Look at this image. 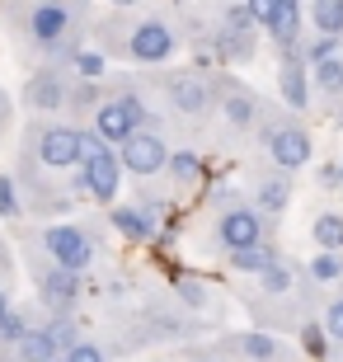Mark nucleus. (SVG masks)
<instances>
[{
	"label": "nucleus",
	"mask_w": 343,
	"mask_h": 362,
	"mask_svg": "<svg viewBox=\"0 0 343 362\" xmlns=\"http://www.w3.org/2000/svg\"><path fill=\"white\" fill-rule=\"evenodd\" d=\"M5 122H10V94L0 90V127H5Z\"/></svg>",
	"instance_id": "39"
},
{
	"label": "nucleus",
	"mask_w": 343,
	"mask_h": 362,
	"mask_svg": "<svg viewBox=\"0 0 343 362\" xmlns=\"http://www.w3.org/2000/svg\"><path fill=\"white\" fill-rule=\"evenodd\" d=\"M277 259H282V255H277L273 245L264 240V245H250V250H236V255H231V269H236V273H254V278H264V273L273 269Z\"/></svg>",
	"instance_id": "21"
},
{
	"label": "nucleus",
	"mask_w": 343,
	"mask_h": 362,
	"mask_svg": "<svg viewBox=\"0 0 343 362\" xmlns=\"http://www.w3.org/2000/svg\"><path fill=\"white\" fill-rule=\"evenodd\" d=\"M0 362H14V353H10V349H0Z\"/></svg>",
	"instance_id": "40"
},
{
	"label": "nucleus",
	"mask_w": 343,
	"mask_h": 362,
	"mask_svg": "<svg viewBox=\"0 0 343 362\" xmlns=\"http://www.w3.org/2000/svg\"><path fill=\"white\" fill-rule=\"evenodd\" d=\"M301 349L310 353V358H325V349H330V334H325V325H301Z\"/></svg>",
	"instance_id": "33"
},
{
	"label": "nucleus",
	"mask_w": 343,
	"mask_h": 362,
	"mask_svg": "<svg viewBox=\"0 0 343 362\" xmlns=\"http://www.w3.org/2000/svg\"><path fill=\"white\" fill-rule=\"evenodd\" d=\"M259 28L282 52H296L301 28H306V5H296V0H259Z\"/></svg>",
	"instance_id": "10"
},
{
	"label": "nucleus",
	"mask_w": 343,
	"mask_h": 362,
	"mask_svg": "<svg viewBox=\"0 0 343 362\" xmlns=\"http://www.w3.org/2000/svg\"><path fill=\"white\" fill-rule=\"evenodd\" d=\"M24 212V202H19V188H14V179L10 175H0V216H19Z\"/></svg>",
	"instance_id": "34"
},
{
	"label": "nucleus",
	"mask_w": 343,
	"mask_h": 362,
	"mask_svg": "<svg viewBox=\"0 0 343 362\" xmlns=\"http://www.w3.org/2000/svg\"><path fill=\"white\" fill-rule=\"evenodd\" d=\"M14 310V301H10V287H5V282H0V320H5V315H10Z\"/></svg>",
	"instance_id": "38"
},
{
	"label": "nucleus",
	"mask_w": 343,
	"mask_h": 362,
	"mask_svg": "<svg viewBox=\"0 0 343 362\" xmlns=\"http://www.w3.org/2000/svg\"><path fill=\"white\" fill-rule=\"evenodd\" d=\"M325 334H330L334 344H343V296H334L330 310H325Z\"/></svg>",
	"instance_id": "35"
},
{
	"label": "nucleus",
	"mask_w": 343,
	"mask_h": 362,
	"mask_svg": "<svg viewBox=\"0 0 343 362\" xmlns=\"http://www.w3.org/2000/svg\"><path fill=\"white\" fill-rule=\"evenodd\" d=\"M165 94H170V108L184 113V118H207L211 104H221V85L207 81L202 71H170Z\"/></svg>",
	"instance_id": "6"
},
{
	"label": "nucleus",
	"mask_w": 343,
	"mask_h": 362,
	"mask_svg": "<svg viewBox=\"0 0 343 362\" xmlns=\"http://www.w3.org/2000/svg\"><path fill=\"white\" fill-rule=\"evenodd\" d=\"M42 329H47V339L57 344V353H62V358H66L71 349H80V344H85V339H80V320H76V315H52Z\"/></svg>",
	"instance_id": "25"
},
{
	"label": "nucleus",
	"mask_w": 343,
	"mask_h": 362,
	"mask_svg": "<svg viewBox=\"0 0 343 362\" xmlns=\"http://www.w3.org/2000/svg\"><path fill=\"white\" fill-rule=\"evenodd\" d=\"M10 353H14V362H52V358H62V353H57V344L47 339V329H42V325H33V329L19 339V349H10Z\"/></svg>",
	"instance_id": "22"
},
{
	"label": "nucleus",
	"mask_w": 343,
	"mask_h": 362,
	"mask_svg": "<svg viewBox=\"0 0 343 362\" xmlns=\"http://www.w3.org/2000/svg\"><path fill=\"white\" fill-rule=\"evenodd\" d=\"M170 156H174V151L165 146V132H160L156 122H151V127H141V132H136L132 141H122V146H118L122 175H136V179L160 175V170L170 165Z\"/></svg>",
	"instance_id": "9"
},
{
	"label": "nucleus",
	"mask_w": 343,
	"mask_h": 362,
	"mask_svg": "<svg viewBox=\"0 0 343 362\" xmlns=\"http://www.w3.org/2000/svg\"><path fill=\"white\" fill-rule=\"evenodd\" d=\"M52 362H66V358H52Z\"/></svg>",
	"instance_id": "41"
},
{
	"label": "nucleus",
	"mask_w": 343,
	"mask_h": 362,
	"mask_svg": "<svg viewBox=\"0 0 343 362\" xmlns=\"http://www.w3.org/2000/svg\"><path fill=\"white\" fill-rule=\"evenodd\" d=\"M80 175H85V184H90V198L94 202H113L122 188V160L118 151L108 146V141H99L94 132H85V160H80Z\"/></svg>",
	"instance_id": "5"
},
{
	"label": "nucleus",
	"mask_w": 343,
	"mask_h": 362,
	"mask_svg": "<svg viewBox=\"0 0 343 362\" xmlns=\"http://www.w3.org/2000/svg\"><path fill=\"white\" fill-rule=\"evenodd\" d=\"M71 71H76L80 81H90V85H99L108 76V57L104 52H94V47H80V57L71 62Z\"/></svg>",
	"instance_id": "28"
},
{
	"label": "nucleus",
	"mask_w": 343,
	"mask_h": 362,
	"mask_svg": "<svg viewBox=\"0 0 343 362\" xmlns=\"http://www.w3.org/2000/svg\"><path fill=\"white\" fill-rule=\"evenodd\" d=\"M24 28H28V38L38 42L42 52H57V47H66L71 33H76V10H71V5H57V0L28 5Z\"/></svg>",
	"instance_id": "8"
},
{
	"label": "nucleus",
	"mask_w": 343,
	"mask_h": 362,
	"mask_svg": "<svg viewBox=\"0 0 343 362\" xmlns=\"http://www.w3.org/2000/svg\"><path fill=\"white\" fill-rule=\"evenodd\" d=\"M216 28L254 33V28H259V0H231V5H221V24H216Z\"/></svg>",
	"instance_id": "23"
},
{
	"label": "nucleus",
	"mask_w": 343,
	"mask_h": 362,
	"mask_svg": "<svg viewBox=\"0 0 343 362\" xmlns=\"http://www.w3.org/2000/svg\"><path fill=\"white\" fill-rule=\"evenodd\" d=\"M306 273H310L315 282H339L343 278V255H315Z\"/></svg>",
	"instance_id": "32"
},
{
	"label": "nucleus",
	"mask_w": 343,
	"mask_h": 362,
	"mask_svg": "<svg viewBox=\"0 0 343 362\" xmlns=\"http://www.w3.org/2000/svg\"><path fill=\"white\" fill-rule=\"evenodd\" d=\"M38 250L47 255V264H57V269L66 273H85L94 259V235L85 226H71V221H52V226L42 230Z\"/></svg>",
	"instance_id": "4"
},
{
	"label": "nucleus",
	"mask_w": 343,
	"mask_h": 362,
	"mask_svg": "<svg viewBox=\"0 0 343 362\" xmlns=\"http://www.w3.org/2000/svg\"><path fill=\"white\" fill-rule=\"evenodd\" d=\"M24 104L33 108V113H57V108H66L71 104V81H66V71L62 66H38L33 76L24 81Z\"/></svg>",
	"instance_id": "12"
},
{
	"label": "nucleus",
	"mask_w": 343,
	"mask_h": 362,
	"mask_svg": "<svg viewBox=\"0 0 343 362\" xmlns=\"http://www.w3.org/2000/svg\"><path fill=\"white\" fill-rule=\"evenodd\" d=\"M141 127H151V113H146L141 94L132 85H118V90H108V99L99 104V113L90 118V132L108 146H122V141H132Z\"/></svg>",
	"instance_id": "2"
},
{
	"label": "nucleus",
	"mask_w": 343,
	"mask_h": 362,
	"mask_svg": "<svg viewBox=\"0 0 343 362\" xmlns=\"http://www.w3.org/2000/svg\"><path fill=\"white\" fill-rule=\"evenodd\" d=\"M264 146H268V160H273L282 175L310 165V132H306L296 118H268L264 122Z\"/></svg>",
	"instance_id": "7"
},
{
	"label": "nucleus",
	"mask_w": 343,
	"mask_h": 362,
	"mask_svg": "<svg viewBox=\"0 0 343 362\" xmlns=\"http://www.w3.org/2000/svg\"><path fill=\"white\" fill-rule=\"evenodd\" d=\"M277 94L291 113H301L310 104V81H306V62L301 52H282V66H277Z\"/></svg>",
	"instance_id": "15"
},
{
	"label": "nucleus",
	"mask_w": 343,
	"mask_h": 362,
	"mask_svg": "<svg viewBox=\"0 0 343 362\" xmlns=\"http://www.w3.org/2000/svg\"><path fill=\"white\" fill-rule=\"evenodd\" d=\"M306 19L325 38H343V0H315V5H306Z\"/></svg>",
	"instance_id": "20"
},
{
	"label": "nucleus",
	"mask_w": 343,
	"mask_h": 362,
	"mask_svg": "<svg viewBox=\"0 0 343 362\" xmlns=\"http://www.w3.org/2000/svg\"><path fill=\"white\" fill-rule=\"evenodd\" d=\"M28 151L42 170H80L85 132L71 127V122H38V127H28Z\"/></svg>",
	"instance_id": "3"
},
{
	"label": "nucleus",
	"mask_w": 343,
	"mask_h": 362,
	"mask_svg": "<svg viewBox=\"0 0 343 362\" xmlns=\"http://www.w3.org/2000/svg\"><path fill=\"white\" fill-rule=\"evenodd\" d=\"M165 175H170L179 188H188V184H198L207 170H202V156H198V151H174L170 165H165Z\"/></svg>",
	"instance_id": "24"
},
{
	"label": "nucleus",
	"mask_w": 343,
	"mask_h": 362,
	"mask_svg": "<svg viewBox=\"0 0 343 362\" xmlns=\"http://www.w3.org/2000/svg\"><path fill=\"white\" fill-rule=\"evenodd\" d=\"M291 287H296V269H291L287 259H277L273 269L259 278V292H268V296H287Z\"/></svg>",
	"instance_id": "27"
},
{
	"label": "nucleus",
	"mask_w": 343,
	"mask_h": 362,
	"mask_svg": "<svg viewBox=\"0 0 343 362\" xmlns=\"http://www.w3.org/2000/svg\"><path fill=\"white\" fill-rule=\"evenodd\" d=\"M66 362H108V353L99 349V344H80V349L66 353Z\"/></svg>",
	"instance_id": "37"
},
{
	"label": "nucleus",
	"mask_w": 343,
	"mask_h": 362,
	"mask_svg": "<svg viewBox=\"0 0 343 362\" xmlns=\"http://www.w3.org/2000/svg\"><path fill=\"white\" fill-rule=\"evenodd\" d=\"M33 329V320H28V310H19L14 306L5 320H0V349H19V339Z\"/></svg>",
	"instance_id": "29"
},
{
	"label": "nucleus",
	"mask_w": 343,
	"mask_h": 362,
	"mask_svg": "<svg viewBox=\"0 0 343 362\" xmlns=\"http://www.w3.org/2000/svg\"><path fill=\"white\" fill-rule=\"evenodd\" d=\"M33 282H38V296H42V306L52 310V315H71V310H76L80 273H66V269H57V264L42 259L38 269H33Z\"/></svg>",
	"instance_id": "13"
},
{
	"label": "nucleus",
	"mask_w": 343,
	"mask_h": 362,
	"mask_svg": "<svg viewBox=\"0 0 343 362\" xmlns=\"http://www.w3.org/2000/svg\"><path fill=\"white\" fill-rule=\"evenodd\" d=\"M99 42H104L108 52L136 62V66H165V62H174V52H179V33H174L165 19H156V14L132 19V24L108 19V24H99Z\"/></svg>",
	"instance_id": "1"
},
{
	"label": "nucleus",
	"mask_w": 343,
	"mask_h": 362,
	"mask_svg": "<svg viewBox=\"0 0 343 362\" xmlns=\"http://www.w3.org/2000/svg\"><path fill=\"white\" fill-rule=\"evenodd\" d=\"M250 188H254V212L264 216V221H268V216H282V212H287V202H291V175H282L277 165L254 170Z\"/></svg>",
	"instance_id": "14"
},
{
	"label": "nucleus",
	"mask_w": 343,
	"mask_h": 362,
	"mask_svg": "<svg viewBox=\"0 0 343 362\" xmlns=\"http://www.w3.org/2000/svg\"><path fill=\"white\" fill-rule=\"evenodd\" d=\"M315 179H320V188H343V160H325Z\"/></svg>",
	"instance_id": "36"
},
{
	"label": "nucleus",
	"mask_w": 343,
	"mask_h": 362,
	"mask_svg": "<svg viewBox=\"0 0 343 362\" xmlns=\"http://www.w3.org/2000/svg\"><path fill=\"white\" fill-rule=\"evenodd\" d=\"M315 90L325 99H343V57H330L315 66Z\"/></svg>",
	"instance_id": "26"
},
{
	"label": "nucleus",
	"mask_w": 343,
	"mask_h": 362,
	"mask_svg": "<svg viewBox=\"0 0 343 362\" xmlns=\"http://www.w3.org/2000/svg\"><path fill=\"white\" fill-rule=\"evenodd\" d=\"M174 292H179V301H188L193 310H207V287H202L193 273H179V278H174Z\"/></svg>",
	"instance_id": "30"
},
{
	"label": "nucleus",
	"mask_w": 343,
	"mask_h": 362,
	"mask_svg": "<svg viewBox=\"0 0 343 362\" xmlns=\"http://www.w3.org/2000/svg\"><path fill=\"white\" fill-rule=\"evenodd\" d=\"M211 62H226V66H245V62H254V33L211 28Z\"/></svg>",
	"instance_id": "16"
},
{
	"label": "nucleus",
	"mask_w": 343,
	"mask_h": 362,
	"mask_svg": "<svg viewBox=\"0 0 343 362\" xmlns=\"http://www.w3.org/2000/svg\"><path fill=\"white\" fill-rule=\"evenodd\" d=\"M99 104H104V99H99V85H90V81H76L71 85V108H80V113H99Z\"/></svg>",
	"instance_id": "31"
},
{
	"label": "nucleus",
	"mask_w": 343,
	"mask_h": 362,
	"mask_svg": "<svg viewBox=\"0 0 343 362\" xmlns=\"http://www.w3.org/2000/svg\"><path fill=\"white\" fill-rule=\"evenodd\" d=\"M221 113L231 127H250V122H259V99L245 85H221Z\"/></svg>",
	"instance_id": "17"
},
{
	"label": "nucleus",
	"mask_w": 343,
	"mask_h": 362,
	"mask_svg": "<svg viewBox=\"0 0 343 362\" xmlns=\"http://www.w3.org/2000/svg\"><path fill=\"white\" fill-rule=\"evenodd\" d=\"M216 240L236 255V250H250V245H264V216L254 212V202H231L221 216H216Z\"/></svg>",
	"instance_id": "11"
},
{
	"label": "nucleus",
	"mask_w": 343,
	"mask_h": 362,
	"mask_svg": "<svg viewBox=\"0 0 343 362\" xmlns=\"http://www.w3.org/2000/svg\"><path fill=\"white\" fill-rule=\"evenodd\" d=\"M310 240L320 245V255H343V212H320L310 221Z\"/></svg>",
	"instance_id": "19"
},
{
	"label": "nucleus",
	"mask_w": 343,
	"mask_h": 362,
	"mask_svg": "<svg viewBox=\"0 0 343 362\" xmlns=\"http://www.w3.org/2000/svg\"><path fill=\"white\" fill-rule=\"evenodd\" d=\"M226 349L240 353V358H250V362H282L287 358V349H282L273 334H231Z\"/></svg>",
	"instance_id": "18"
}]
</instances>
